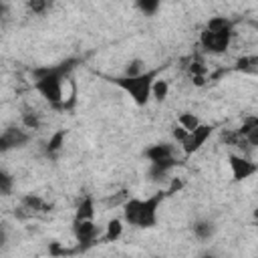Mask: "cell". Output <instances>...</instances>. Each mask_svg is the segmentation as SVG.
I'll return each mask as SVG.
<instances>
[{
    "instance_id": "6da1fadb",
    "label": "cell",
    "mask_w": 258,
    "mask_h": 258,
    "mask_svg": "<svg viewBox=\"0 0 258 258\" xmlns=\"http://www.w3.org/2000/svg\"><path fill=\"white\" fill-rule=\"evenodd\" d=\"M165 191H157L145 200L139 198H127L121 208H123V220L129 226L135 228H153L157 224V214H159V206L165 200Z\"/></svg>"
},
{
    "instance_id": "7a4b0ae2",
    "label": "cell",
    "mask_w": 258,
    "mask_h": 258,
    "mask_svg": "<svg viewBox=\"0 0 258 258\" xmlns=\"http://www.w3.org/2000/svg\"><path fill=\"white\" fill-rule=\"evenodd\" d=\"M234 36V22L226 16H212L200 32V44L206 52L222 54L228 50Z\"/></svg>"
},
{
    "instance_id": "3957f363",
    "label": "cell",
    "mask_w": 258,
    "mask_h": 258,
    "mask_svg": "<svg viewBox=\"0 0 258 258\" xmlns=\"http://www.w3.org/2000/svg\"><path fill=\"white\" fill-rule=\"evenodd\" d=\"M157 73H159V69L145 71V73H139V75H135V77L123 75V77H107V79H109L111 85L123 89V91L133 99L135 105L145 107V105L149 103V99H151V85H153V81L157 79Z\"/></svg>"
},
{
    "instance_id": "277c9868",
    "label": "cell",
    "mask_w": 258,
    "mask_h": 258,
    "mask_svg": "<svg viewBox=\"0 0 258 258\" xmlns=\"http://www.w3.org/2000/svg\"><path fill=\"white\" fill-rule=\"evenodd\" d=\"M73 234H75V240L79 242L77 250H85L97 242L101 230L95 224V220H73Z\"/></svg>"
},
{
    "instance_id": "5b68a950",
    "label": "cell",
    "mask_w": 258,
    "mask_h": 258,
    "mask_svg": "<svg viewBox=\"0 0 258 258\" xmlns=\"http://www.w3.org/2000/svg\"><path fill=\"white\" fill-rule=\"evenodd\" d=\"M214 133V125H206V123H200L196 129L187 131V135L183 137L181 141V149H183V155H194L206 141L208 137Z\"/></svg>"
},
{
    "instance_id": "8992f818",
    "label": "cell",
    "mask_w": 258,
    "mask_h": 258,
    "mask_svg": "<svg viewBox=\"0 0 258 258\" xmlns=\"http://www.w3.org/2000/svg\"><path fill=\"white\" fill-rule=\"evenodd\" d=\"M48 212H50V204H46L36 194H26L20 200V208L16 210V216L18 218H36V216H44Z\"/></svg>"
},
{
    "instance_id": "52a82bcc",
    "label": "cell",
    "mask_w": 258,
    "mask_h": 258,
    "mask_svg": "<svg viewBox=\"0 0 258 258\" xmlns=\"http://www.w3.org/2000/svg\"><path fill=\"white\" fill-rule=\"evenodd\" d=\"M228 163L232 169V179L234 181H244L248 177H252L258 171V165L248 159L246 155H238V153H228Z\"/></svg>"
},
{
    "instance_id": "ba28073f",
    "label": "cell",
    "mask_w": 258,
    "mask_h": 258,
    "mask_svg": "<svg viewBox=\"0 0 258 258\" xmlns=\"http://www.w3.org/2000/svg\"><path fill=\"white\" fill-rule=\"evenodd\" d=\"M30 141V133L20 127H8L0 133V153H6L10 149H18Z\"/></svg>"
},
{
    "instance_id": "9c48e42d",
    "label": "cell",
    "mask_w": 258,
    "mask_h": 258,
    "mask_svg": "<svg viewBox=\"0 0 258 258\" xmlns=\"http://www.w3.org/2000/svg\"><path fill=\"white\" fill-rule=\"evenodd\" d=\"M143 155L149 159V163H151V161H165V159L177 157V155H175V147H173L171 143H165V141L149 145V147L143 151Z\"/></svg>"
},
{
    "instance_id": "30bf717a",
    "label": "cell",
    "mask_w": 258,
    "mask_h": 258,
    "mask_svg": "<svg viewBox=\"0 0 258 258\" xmlns=\"http://www.w3.org/2000/svg\"><path fill=\"white\" fill-rule=\"evenodd\" d=\"M220 141H222V143H226V145H230V147L240 149L242 153H248L250 149H254V147L246 141V137L238 133V129H234V131L224 129V131H222V135H220Z\"/></svg>"
},
{
    "instance_id": "8fae6325",
    "label": "cell",
    "mask_w": 258,
    "mask_h": 258,
    "mask_svg": "<svg viewBox=\"0 0 258 258\" xmlns=\"http://www.w3.org/2000/svg\"><path fill=\"white\" fill-rule=\"evenodd\" d=\"M181 161H177V157H173V159H165V161H151L149 163V177L151 179H163L175 165H179Z\"/></svg>"
},
{
    "instance_id": "7c38bea8",
    "label": "cell",
    "mask_w": 258,
    "mask_h": 258,
    "mask_svg": "<svg viewBox=\"0 0 258 258\" xmlns=\"http://www.w3.org/2000/svg\"><path fill=\"white\" fill-rule=\"evenodd\" d=\"M191 232H194V236L198 240L206 242V240H210L216 234V224L212 220H208V218H202V220H196L191 224Z\"/></svg>"
},
{
    "instance_id": "4fadbf2b",
    "label": "cell",
    "mask_w": 258,
    "mask_h": 258,
    "mask_svg": "<svg viewBox=\"0 0 258 258\" xmlns=\"http://www.w3.org/2000/svg\"><path fill=\"white\" fill-rule=\"evenodd\" d=\"M187 73L191 75V79H194V83L198 85V87H202L204 83H206V64H204V58L202 56H191L189 58V64H187Z\"/></svg>"
},
{
    "instance_id": "5bb4252c",
    "label": "cell",
    "mask_w": 258,
    "mask_h": 258,
    "mask_svg": "<svg viewBox=\"0 0 258 258\" xmlns=\"http://www.w3.org/2000/svg\"><path fill=\"white\" fill-rule=\"evenodd\" d=\"M64 137H67V131H64V129L54 131V133L50 135V139L46 141V145H44V153H46L48 157H56V155L60 153L62 145H64Z\"/></svg>"
},
{
    "instance_id": "9a60e30c",
    "label": "cell",
    "mask_w": 258,
    "mask_h": 258,
    "mask_svg": "<svg viewBox=\"0 0 258 258\" xmlns=\"http://www.w3.org/2000/svg\"><path fill=\"white\" fill-rule=\"evenodd\" d=\"M95 218V200L91 196H85L75 212V220H93Z\"/></svg>"
},
{
    "instance_id": "2e32d148",
    "label": "cell",
    "mask_w": 258,
    "mask_h": 258,
    "mask_svg": "<svg viewBox=\"0 0 258 258\" xmlns=\"http://www.w3.org/2000/svg\"><path fill=\"white\" fill-rule=\"evenodd\" d=\"M258 69V56L250 54V56H242L236 60V64L232 67V71H242V73H256Z\"/></svg>"
},
{
    "instance_id": "e0dca14e",
    "label": "cell",
    "mask_w": 258,
    "mask_h": 258,
    "mask_svg": "<svg viewBox=\"0 0 258 258\" xmlns=\"http://www.w3.org/2000/svg\"><path fill=\"white\" fill-rule=\"evenodd\" d=\"M121 234H123V224H121L119 218H113V220H109V224H107V230H105L103 240H105V242H115V240L121 238Z\"/></svg>"
},
{
    "instance_id": "ac0fdd59",
    "label": "cell",
    "mask_w": 258,
    "mask_h": 258,
    "mask_svg": "<svg viewBox=\"0 0 258 258\" xmlns=\"http://www.w3.org/2000/svg\"><path fill=\"white\" fill-rule=\"evenodd\" d=\"M167 95H169V83L163 79H155L151 85V97H155V101H165Z\"/></svg>"
},
{
    "instance_id": "d6986e66",
    "label": "cell",
    "mask_w": 258,
    "mask_h": 258,
    "mask_svg": "<svg viewBox=\"0 0 258 258\" xmlns=\"http://www.w3.org/2000/svg\"><path fill=\"white\" fill-rule=\"evenodd\" d=\"M50 0H26V8H28V12H32V14H38V16H42V14H46L48 10H50Z\"/></svg>"
},
{
    "instance_id": "ffe728a7",
    "label": "cell",
    "mask_w": 258,
    "mask_h": 258,
    "mask_svg": "<svg viewBox=\"0 0 258 258\" xmlns=\"http://www.w3.org/2000/svg\"><path fill=\"white\" fill-rule=\"evenodd\" d=\"M135 4H137V8H139L141 14H145V16H153V14L159 10L161 0H135Z\"/></svg>"
},
{
    "instance_id": "44dd1931",
    "label": "cell",
    "mask_w": 258,
    "mask_h": 258,
    "mask_svg": "<svg viewBox=\"0 0 258 258\" xmlns=\"http://www.w3.org/2000/svg\"><path fill=\"white\" fill-rule=\"evenodd\" d=\"M22 125H24V129H30V131L40 129V115L36 111H24L22 113Z\"/></svg>"
},
{
    "instance_id": "7402d4cb",
    "label": "cell",
    "mask_w": 258,
    "mask_h": 258,
    "mask_svg": "<svg viewBox=\"0 0 258 258\" xmlns=\"http://www.w3.org/2000/svg\"><path fill=\"white\" fill-rule=\"evenodd\" d=\"M12 189H14V177H12L8 171H4V169L0 167V196H2V198H4V196H10Z\"/></svg>"
},
{
    "instance_id": "603a6c76",
    "label": "cell",
    "mask_w": 258,
    "mask_h": 258,
    "mask_svg": "<svg viewBox=\"0 0 258 258\" xmlns=\"http://www.w3.org/2000/svg\"><path fill=\"white\" fill-rule=\"evenodd\" d=\"M177 125H181L183 129L191 131V129H196V127L200 125V119H198V115H194V113L185 111V113H181V115L177 117Z\"/></svg>"
},
{
    "instance_id": "cb8c5ba5",
    "label": "cell",
    "mask_w": 258,
    "mask_h": 258,
    "mask_svg": "<svg viewBox=\"0 0 258 258\" xmlns=\"http://www.w3.org/2000/svg\"><path fill=\"white\" fill-rule=\"evenodd\" d=\"M145 71H147V69H145V60H141V58H133V60H129V62L125 64L123 75H127V77H135V75L145 73Z\"/></svg>"
},
{
    "instance_id": "d4e9b609",
    "label": "cell",
    "mask_w": 258,
    "mask_h": 258,
    "mask_svg": "<svg viewBox=\"0 0 258 258\" xmlns=\"http://www.w3.org/2000/svg\"><path fill=\"white\" fill-rule=\"evenodd\" d=\"M127 198H129V194L123 189V191H119V194H115V196L107 198V200H105V204H107V206H121V204H123Z\"/></svg>"
},
{
    "instance_id": "484cf974",
    "label": "cell",
    "mask_w": 258,
    "mask_h": 258,
    "mask_svg": "<svg viewBox=\"0 0 258 258\" xmlns=\"http://www.w3.org/2000/svg\"><path fill=\"white\" fill-rule=\"evenodd\" d=\"M171 135H173V139H175V141H179V143H181V141H183V137L187 135V129H183L181 125H175V127L171 129Z\"/></svg>"
},
{
    "instance_id": "4316f807",
    "label": "cell",
    "mask_w": 258,
    "mask_h": 258,
    "mask_svg": "<svg viewBox=\"0 0 258 258\" xmlns=\"http://www.w3.org/2000/svg\"><path fill=\"white\" fill-rule=\"evenodd\" d=\"M181 187H183V181H181V179H173V181H171V185H169V189L165 191V196H171V194L179 191Z\"/></svg>"
},
{
    "instance_id": "83f0119b",
    "label": "cell",
    "mask_w": 258,
    "mask_h": 258,
    "mask_svg": "<svg viewBox=\"0 0 258 258\" xmlns=\"http://www.w3.org/2000/svg\"><path fill=\"white\" fill-rule=\"evenodd\" d=\"M6 240H8V236H6V228L0 226V248L6 244Z\"/></svg>"
},
{
    "instance_id": "f1b7e54d",
    "label": "cell",
    "mask_w": 258,
    "mask_h": 258,
    "mask_svg": "<svg viewBox=\"0 0 258 258\" xmlns=\"http://www.w3.org/2000/svg\"><path fill=\"white\" fill-rule=\"evenodd\" d=\"M2 6H4V0H0V16H2Z\"/></svg>"
}]
</instances>
